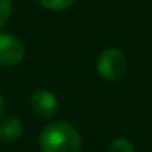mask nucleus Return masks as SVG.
<instances>
[{
  "instance_id": "nucleus-1",
  "label": "nucleus",
  "mask_w": 152,
  "mask_h": 152,
  "mask_svg": "<svg viewBox=\"0 0 152 152\" xmlns=\"http://www.w3.org/2000/svg\"><path fill=\"white\" fill-rule=\"evenodd\" d=\"M39 147L43 152H80L82 137L67 123H53L41 132Z\"/></svg>"
},
{
  "instance_id": "nucleus-6",
  "label": "nucleus",
  "mask_w": 152,
  "mask_h": 152,
  "mask_svg": "<svg viewBox=\"0 0 152 152\" xmlns=\"http://www.w3.org/2000/svg\"><path fill=\"white\" fill-rule=\"evenodd\" d=\"M108 152H136L134 144L126 137H116L115 141L110 144Z\"/></svg>"
},
{
  "instance_id": "nucleus-9",
  "label": "nucleus",
  "mask_w": 152,
  "mask_h": 152,
  "mask_svg": "<svg viewBox=\"0 0 152 152\" xmlns=\"http://www.w3.org/2000/svg\"><path fill=\"white\" fill-rule=\"evenodd\" d=\"M4 108H5V103H4V98H2V95H0V116H2V113H4Z\"/></svg>"
},
{
  "instance_id": "nucleus-4",
  "label": "nucleus",
  "mask_w": 152,
  "mask_h": 152,
  "mask_svg": "<svg viewBox=\"0 0 152 152\" xmlns=\"http://www.w3.org/2000/svg\"><path fill=\"white\" fill-rule=\"evenodd\" d=\"M30 106L36 116L43 119H49L57 111V98L49 90H38L31 95Z\"/></svg>"
},
{
  "instance_id": "nucleus-2",
  "label": "nucleus",
  "mask_w": 152,
  "mask_h": 152,
  "mask_svg": "<svg viewBox=\"0 0 152 152\" xmlns=\"http://www.w3.org/2000/svg\"><path fill=\"white\" fill-rule=\"evenodd\" d=\"M128 69V59L116 48H108L100 54L96 61V70L105 80H118Z\"/></svg>"
},
{
  "instance_id": "nucleus-7",
  "label": "nucleus",
  "mask_w": 152,
  "mask_h": 152,
  "mask_svg": "<svg viewBox=\"0 0 152 152\" xmlns=\"http://www.w3.org/2000/svg\"><path fill=\"white\" fill-rule=\"evenodd\" d=\"M74 2H75V0H39V4L43 5L44 8L53 10V12L66 10V8H69Z\"/></svg>"
},
{
  "instance_id": "nucleus-3",
  "label": "nucleus",
  "mask_w": 152,
  "mask_h": 152,
  "mask_svg": "<svg viewBox=\"0 0 152 152\" xmlns=\"http://www.w3.org/2000/svg\"><path fill=\"white\" fill-rule=\"evenodd\" d=\"M25 57V44L20 38L0 33V66H17Z\"/></svg>"
},
{
  "instance_id": "nucleus-5",
  "label": "nucleus",
  "mask_w": 152,
  "mask_h": 152,
  "mask_svg": "<svg viewBox=\"0 0 152 152\" xmlns=\"http://www.w3.org/2000/svg\"><path fill=\"white\" fill-rule=\"evenodd\" d=\"M23 134V123L15 116H8L0 121V141L15 142Z\"/></svg>"
},
{
  "instance_id": "nucleus-8",
  "label": "nucleus",
  "mask_w": 152,
  "mask_h": 152,
  "mask_svg": "<svg viewBox=\"0 0 152 152\" xmlns=\"http://www.w3.org/2000/svg\"><path fill=\"white\" fill-rule=\"evenodd\" d=\"M12 13V0H0V28L8 21Z\"/></svg>"
}]
</instances>
